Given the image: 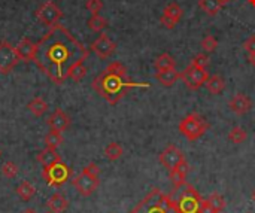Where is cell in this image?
Returning a JSON list of instances; mask_svg holds the SVG:
<instances>
[{"label": "cell", "mask_w": 255, "mask_h": 213, "mask_svg": "<svg viewBox=\"0 0 255 213\" xmlns=\"http://www.w3.org/2000/svg\"><path fill=\"white\" fill-rule=\"evenodd\" d=\"M88 54V49L57 22L36 43L33 61L54 84L61 85L67 79L69 69L78 61H85Z\"/></svg>", "instance_id": "obj_1"}, {"label": "cell", "mask_w": 255, "mask_h": 213, "mask_svg": "<svg viewBox=\"0 0 255 213\" xmlns=\"http://www.w3.org/2000/svg\"><path fill=\"white\" fill-rule=\"evenodd\" d=\"M93 90L99 93L109 105H117L130 90L146 88L148 84H137L127 78V69L120 61L111 63L91 84Z\"/></svg>", "instance_id": "obj_2"}, {"label": "cell", "mask_w": 255, "mask_h": 213, "mask_svg": "<svg viewBox=\"0 0 255 213\" xmlns=\"http://www.w3.org/2000/svg\"><path fill=\"white\" fill-rule=\"evenodd\" d=\"M130 213H181L176 202L160 190H152Z\"/></svg>", "instance_id": "obj_3"}, {"label": "cell", "mask_w": 255, "mask_h": 213, "mask_svg": "<svg viewBox=\"0 0 255 213\" xmlns=\"http://www.w3.org/2000/svg\"><path fill=\"white\" fill-rule=\"evenodd\" d=\"M179 191L176 205L181 213H202V206H203V199L197 193V190L190 185L188 182L182 184L181 187L175 188Z\"/></svg>", "instance_id": "obj_4"}, {"label": "cell", "mask_w": 255, "mask_h": 213, "mask_svg": "<svg viewBox=\"0 0 255 213\" xmlns=\"http://www.w3.org/2000/svg\"><path fill=\"white\" fill-rule=\"evenodd\" d=\"M208 128H209V124L206 122V119L202 115L196 113V112L188 113L179 122V131H181V134L187 140H190V142H194V140L200 139L208 131Z\"/></svg>", "instance_id": "obj_5"}, {"label": "cell", "mask_w": 255, "mask_h": 213, "mask_svg": "<svg viewBox=\"0 0 255 213\" xmlns=\"http://www.w3.org/2000/svg\"><path fill=\"white\" fill-rule=\"evenodd\" d=\"M70 175H72L70 167L66 166L63 161H58L48 167H43V172H42L43 181L46 182V185H49L52 188L63 187L70 179Z\"/></svg>", "instance_id": "obj_6"}, {"label": "cell", "mask_w": 255, "mask_h": 213, "mask_svg": "<svg viewBox=\"0 0 255 213\" xmlns=\"http://www.w3.org/2000/svg\"><path fill=\"white\" fill-rule=\"evenodd\" d=\"M208 78H209V73H208L206 67H199V66H194V64H190V66L181 73V79H182L184 84H185L190 90H193V91L202 88V87L206 84Z\"/></svg>", "instance_id": "obj_7"}, {"label": "cell", "mask_w": 255, "mask_h": 213, "mask_svg": "<svg viewBox=\"0 0 255 213\" xmlns=\"http://www.w3.org/2000/svg\"><path fill=\"white\" fill-rule=\"evenodd\" d=\"M73 187L76 188V191L82 196V197H90L100 185V179L97 175H91L85 170H82V173H79L75 179H73Z\"/></svg>", "instance_id": "obj_8"}, {"label": "cell", "mask_w": 255, "mask_h": 213, "mask_svg": "<svg viewBox=\"0 0 255 213\" xmlns=\"http://www.w3.org/2000/svg\"><path fill=\"white\" fill-rule=\"evenodd\" d=\"M19 61L21 60L18 57L16 49L9 42L3 40L0 43V73H9Z\"/></svg>", "instance_id": "obj_9"}, {"label": "cell", "mask_w": 255, "mask_h": 213, "mask_svg": "<svg viewBox=\"0 0 255 213\" xmlns=\"http://www.w3.org/2000/svg\"><path fill=\"white\" fill-rule=\"evenodd\" d=\"M36 16H37V19H39L42 24H45V25H48V27H52L54 24H57V22L61 19L63 12H61V9H60L54 1L48 0V1H45V3L36 10Z\"/></svg>", "instance_id": "obj_10"}, {"label": "cell", "mask_w": 255, "mask_h": 213, "mask_svg": "<svg viewBox=\"0 0 255 213\" xmlns=\"http://www.w3.org/2000/svg\"><path fill=\"white\" fill-rule=\"evenodd\" d=\"M158 160H160V163L170 172V170L175 169L179 163L185 161V155H184V152H182L178 146L169 145V146L160 154Z\"/></svg>", "instance_id": "obj_11"}, {"label": "cell", "mask_w": 255, "mask_h": 213, "mask_svg": "<svg viewBox=\"0 0 255 213\" xmlns=\"http://www.w3.org/2000/svg\"><path fill=\"white\" fill-rule=\"evenodd\" d=\"M115 48H117V45H115L105 33H102V34L93 42V45H91V51H93L97 57H100V58H108V57H111V55L115 52Z\"/></svg>", "instance_id": "obj_12"}, {"label": "cell", "mask_w": 255, "mask_h": 213, "mask_svg": "<svg viewBox=\"0 0 255 213\" xmlns=\"http://www.w3.org/2000/svg\"><path fill=\"white\" fill-rule=\"evenodd\" d=\"M182 13H184V10L178 3H169L163 10L161 24L166 28H173L179 22V19L182 18Z\"/></svg>", "instance_id": "obj_13"}, {"label": "cell", "mask_w": 255, "mask_h": 213, "mask_svg": "<svg viewBox=\"0 0 255 213\" xmlns=\"http://www.w3.org/2000/svg\"><path fill=\"white\" fill-rule=\"evenodd\" d=\"M229 107L236 115H247L253 109V100L248 96H245V94H236L229 102Z\"/></svg>", "instance_id": "obj_14"}, {"label": "cell", "mask_w": 255, "mask_h": 213, "mask_svg": "<svg viewBox=\"0 0 255 213\" xmlns=\"http://www.w3.org/2000/svg\"><path fill=\"white\" fill-rule=\"evenodd\" d=\"M46 122H48V125H49L52 130L64 131V130H67L69 125H70V118H69V115H67L64 110L55 109V110L51 113V116L48 118Z\"/></svg>", "instance_id": "obj_15"}, {"label": "cell", "mask_w": 255, "mask_h": 213, "mask_svg": "<svg viewBox=\"0 0 255 213\" xmlns=\"http://www.w3.org/2000/svg\"><path fill=\"white\" fill-rule=\"evenodd\" d=\"M226 199L221 194L214 193L208 200H203L202 213H221L226 209Z\"/></svg>", "instance_id": "obj_16"}, {"label": "cell", "mask_w": 255, "mask_h": 213, "mask_svg": "<svg viewBox=\"0 0 255 213\" xmlns=\"http://www.w3.org/2000/svg\"><path fill=\"white\" fill-rule=\"evenodd\" d=\"M188 173H190V164L187 163V160L179 163L175 169H172L170 173H169V178H170V182L173 184V187L178 188L182 184H185Z\"/></svg>", "instance_id": "obj_17"}, {"label": "cell", "mask_w": 255, "mask_h": 213, "mask_svg": "<svg viewBox=\"0 0 255 213\" xmlns=\"http://www.w3.org/2000/svg\"><path fill=\"white\" fill-rule=\"evenodd\" d=\"M15 49H16V52H18L19 60H22V61H25V63L33 61L34 52H36V45H34L30 39L24 37L22 40H19V43H18V46H16Z\"/></svg>", "instance_id": "obj_18"}, {"label": "cell", "mask_w": 255, "mask_h": 213, "mask_svg": "<svg viewBox=\"0 0 255 213\" xmlns=\"http://www.w3.org/2000/svg\"><path fill=\"white\" fill-rule=\"evenodd\" d=\"M155 79L164 85V87H172L178 79H181V73L176 69H170V70H163V72H157L155 73Z\"/></svg>", "instance_id": "obj_19"}, {"label": "cell", "mask_w": 255, "mask_h": 213, "mask_svg": "<svg viewBox=\"0 0 255 213\" xmlns=\"http://www.w3.org/2000/svg\"><path fill=\"white\" fill-rule=\"evenodd\" d=\"M37 161H39L43 167H48V166H51V164H54V163L61 161V157L57 154L55 149L46 148V146H45V149L40 151V152L37 154Z\"/></svg>", "instance_id": "obj_20"}, {"label": "cell", "mask_w": 255, "mask_h": 213, "mask_svg": "<svg viewBox=\"0 0 255 213\" xmlns=\"http://www.w3.org/2000/svg\"><path fill=\"white\" fill-rule=\"evenodd\" d=\"M48 208H49V211L54 213H63L66 209H67V200H66V197L63 196V194H58V193H55L54 196H51V199L48 200Z\"/></svg>", "instance_id": "obj_21"}, {"label": "cell", "mask_w": 255, "mask_h": 213, "mask_svg": "<svg viewBox=\"0 0 255 213\" xmlns=\"http://www.w3.org/2000/svg\"><path fill=\"white\" fill-rule=\"evenodd\" d=\"M154 67L157 72H163V70H170V69H176V61L172 55L169 54H161L155 58L154 61Z\"/></svg>", "instance_id": "obj_22"}, {"label": "cell", "mask_w": 255, "mask_h": 213, "mask_svg": "<svg viewBox=\"0 0 255 213\" xmlns=\"http://www.w3.org/2000/svg\"><path fill=\"white\" fill-rule=\"evenodd\" d=\"M205 87L211 94H221L226 90V81H224V78H221L218 75H214V76L208 78Z\"/></svg>", "instance_id": "obj_23"}, {"label": "cell", "mask_w": 255, "mask_h": 213, "mask_svg": "<svg viewBox=\"0 0 255 213\" xmlns=\"http://www.w3.org/2000/svg\"><path fill=\"white\" fill-rule=\"evenodd\" d=\"M199 6L205 13L215 16L223 9L224 4L221 3V0H199Z\"/></svg>", "instance_id": "obj_24"}, {"label": "cell", "mask_w": 255, "mask_h": 213, "mask_svg": "<svg viewBox=\"0 0 255 213\" xmlns=\"http://www.w3.org/2000/svg\"><path fill=\"white\" fill-rule=\"evenodd\" d=\"M85 75H87V67H85V64H84V61L75 63V64L69 69V72H67V78L73 79L75 82L82 81V79L85 78Z\"/></svg>", "instance_id": "obj_25"}, {"label": "cell", "mask_w": 255, "mask_h": 213, "mask_svg": "<svg viewBox=\"0 0 255 213\" xmlns=\"http://www.w3.org/2000/svg\"><path fill=\"white\" fill-rule=\"evenodd\" d=\"M28 110L34 115V116H42L46 110H48V103L42 99V97H34L30 103H28Z\"/></svg>", "instance_id": "obj_26"}, {"label": "cell", "mask_w": 255, "mask_h": 213, "mask_svg": "<svg viewBox=\"0 0 255 213\" xmlns=\"http://www.w3.org/2000/svg\"><path fill=\"white\" fill-rule=\"evenodd\" d=\"M123 154H124V149H123V146H121L120 143H117V142L109 143V145L106 146V149H105V155H106V158H108L109 161H117V160H120V158L123 157Z\"/></svg>", "instance_id": "obj_27"}, {"label": "cell", "mask_w": 255, "mask_h": 213, "mask_svg": "<svg viewBox=\"0 0 255 213\" xmlns=\"http://www.w3.org/2000/svg\"><path fill=\"white\" fill-rule=\"evenodd\" d=\"M63 143V136H61V131H57V130H51L46 136H45V146L46 148H52V149H57L60 145Z\"/></svg>", "instance_id": "obj_28"}, {"label": "cell", "mask_w": 255, "mask_h": 213, "mask_svg": "<svg viewBox=\"0 0 255 213\" xmlns=\"http://www.w3.org/2000/svg\"><path fill=\"white\" fill-rule=\"evenodd\" d=\"M247 137H248L247 130H245L244 127H239V125L233 127V128L230 130V133H229V140L233 142V143H236V145L244 143V142L247 140Z\"/></svg>", "instance_id": "obj_29"}, {"label": "cell", "mask_w": 255, "mask_h": 213, "mask_svg": "<svg viewBox=\"0 0 255 213\" xmlns=\"http://www.w3.org/2000/svg\"><path fill=\"white\" fill-rule=\"evenodd\" d=\"M16 194H18L22 200L28 202V200L36 194V190H34V187H33L30 182L24 181V182H21V184L18 185V188H16Z\"/></svg>", "instance_id": "obj_30"}, {"label": "cell", "mask_w": 255, "mask_h": 213, "mask_svg": "<svg viewBox=\"0 0 255 213\" xmlns=\"http://www.w3.org/2000/svg\"><path fill=\"white\" fill-rule=\"evenodd\" d=\"M88 27L93 31H102L108 27V21H106V18L96 13V15H91V18L88 19Z\"/></svg>", "instance_id": "obj_31"}, {"label": "cell", "mask_w": 255, "mask_h": 213, "mask_svg": "<svg viewBox=\"0 0 255 213\" xmlns=\"http://www.w3.org/2000/svg\"><path fill=\"white\" fill-rule=\"evenodd\" d=\"M218 48V42L212 34H206L202 40V49L206 52H214Z\"/></svg>", "instance_id": "obj_32"}, {"label": "cell", "mask_w": 255, "mask_h": 213, "mask_svg": "<svg viewBox=\"0 0 255 213\" xmlns=\"http://www.w3.org/2000/svg\"><path fill=\"white\" fill-rule=\"evenodd\" d=\"M1 173H3L4 178L13 179V178H16V175H18V166H16L15 163L7 161V163H4V164L1 166Z\"/></svg>", "instance_id": "obj_33"}, {"label": "cell", "mask_w": 255, "mask_h": 213, "mask_svg": "<svg viewBox=\"0 0 255 213\" xmlns=\"http://www.w3.org/2000/svg\"><path fill=\"white\" fill-rule=\"evenodd\" d=\"M85 7L91 12V15H96L102 10L103 7V1L102 0H87Z\"/></svg>", "instance_id": "obj_34"}, {"label": "cell", "mask_w": 255, "mask_h": 213, "mask_svg": "<svg viewBox=\"0 0 255 213\" xmlns=\"http://www.w3.org/2000/svg\"><path fill=\"white\" fill-rule=\"evenodd\" d=\"M191 64L199 66V67H208V64H209V57H208L206 54H197V55L191 60Z\"/></svg>", "instance_id": "obj_35"}, {"label": "cell", "mask_w": 255, "mask_h": 213, "mask_svg": "<svg viewBox=\"0 0 255 213\" xmlns=\"http://www.w3.org/2000/svg\"><path fill=\"white\" fill-rule=\"evenodd\" d=\"M244 48L248 51V54H254L255 52V36H251L250 39L245 40L244 43Z\"/></svg>", "instance_id": "obj_36"}, {"label": "cell", "mask_w": 255, "mask_h": 213, "mask_svg": "<svg viewBox=\"0 0 255 213\" xmlns=\"http://www.w3.org/2000/svg\"><path fill=\"white\" fill-rule=\"evenodd\" d=\"M84 170L88 172V173H91V175H97V176L100 175V169H99V166L96 163H90Z\"/></svg>", "instance_id": "obj_37"}, {"label": "cell", "mask_w": 255, "mask_h": 213, "mask_svg": "<svg viewBox=\"0 0 255 213\" xmlns=\"http://www.w3.org/2000/svg\"><path fill=\"white\" fill-rule=\"evenodd\" d=\"M248 61H250V64H253L255 67V52L254 54H248Z\"/></svg>", "instance_id": "obj_38"}, {"label": "cell", "mask_w": 255, "mask_h": 213, "mask_svg": "<svg viewBox=\"0 0 255 213\" xmlns=\"http://www.w3.org/2000/svg\"><path fill=\"white\" fill-rule=\"evenodd\" d=\"M21 213H37L36 211H33V209H25V211H22Z\"/></svg>", "instance_id": "obj_39"}, {"label": "cell", "mask_w": 255, "mask_h": 213, "mask_svg": "<svg viewBox=\"0 0 255 213\" xmlns=\"http://www.w3.org/2000/svg\"><path fill=\"white\" fill-rule=\"evenodd\" d=\"M248 1H250V4H251V6H254L255 7V0H248Z\"/></svg>", "instance_id": "obj_40"}, {"label": "cell", "mask_w": 255, "mask_h": 213, "mask_svg": "<svg viewBox=\"0 0 255 213\" xmlns=\"http://www.w3.org/2000/svg\"><path fill=\"white\" fill-rule=\"evenodd\" d=\"M229 1H230V0H221V3H223V4H226V3H229Z\"/></svg>", "instance_id": "obj_41"}, {"label": "cell", "mask_w": 255, "mask_h": 213, "mask_svg": "<svg viewBox=\"0 0 255 213\" xmlns=\"http://www.w3.org/2000/svg\"><path fill=\"white\" fill-rule=\"evenodd\" d=\"M253 200H254V202H255V191H254V193H253Z\"/></svg>", "instance_id": "obj_42"}, {"label": "cell", "mask_w": 255, "mask_h": 213, "mask_svg": "<svg viewBox=\"0 0 255 213\" xmlns=\"http://www.w3.org/2000/svg\"><path fill=\"white\" fill-rule=\"evenodd\" d=\"M46 213H54V212H46Z\"/></svg>", "instance_id": "obj_43"}, {"label": "cell", "mask_w": 255, "mask_h": 213, "mask_svg": "<svg viewBox=\"0 0 255 213\" xmlns=\"http://www.w3.org/2000/svg\"><path fill=\"white\" fill-rule=\"evenodd\" d=\"M0 155H1V151H0Z\"/></svg>", "instance_id": "obj_44"}]
</instances>
